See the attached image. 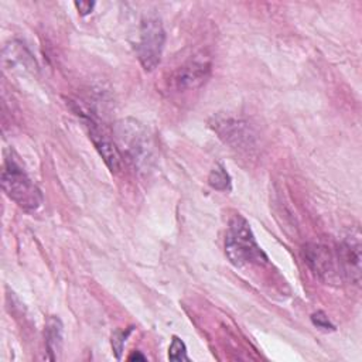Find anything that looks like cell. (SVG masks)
<instances>
[{"instance_id":"obj_8","label":"cell","mask_w":362,"mask_h":362,"mask_svg":"<svg viewBox=\"0 0 362 362\" xmlns=\"http://www.w3.org/2000/svg\"><path fill=\"white\" fill-rule=\"evenodd\" d=\"M211 74V61L206 57L197 55L180 66L174 74V85L180 90L197 89L206 82Z\"/></svg>"},{"instance_id":"obj_2","label":"cell","mask_w":362,"mask_h":362,"mask_svg":"<svg viewBox=\"0 0 362 362\" xmlns=\"http://www.w3.org/2000/svg\"><path fill=\"white\" fill-rule=\"evenodd\" d=\"M1 187L6 195L21 209L33 212L42 204L40 188L30 180L14 158H7L1 171Z\"/></svg>"},{"instance_id":"obj_17","label":"cell","mask_w":362,"mask_h":362,"mask_svg":"<svg viewBox=\"0 0 362 362\" xmlns=\"http://www.w3.org/2000/svg\"><path fill=\"white\" fill-rule=\"evenodd\" d=\"M129 359L130 361H146V356L143 355V354H140V351H136V352H133L130 356H129Z\"/></svg>"},{"instance_id":"obj_14","label":"cell","mask_w":362,"mask_h":362,"mask_svg":"<svg viewBox=\"0 0 362 362\" xmlns=\"http://www.w3.org/2000/svg\"><path fill=\"white\" fill-rule=\"evenodd\" d=\"M132 332V328H129L127 331H115L113 335H112V348H113V352L116 355L117 359L122 358V352H123V346H124V342H126V338L129 337V334Z\"/></svg>"},{"instance_id":"obj_7","label":"cell","mask_w":362,"mask_h":362,"mask_svg":"<svg viewBox=\"0 0 362 362\" xmlns=\"http://www.w3.org/2000/svg\"><path fill=\"white\" fill-rule=\"evenodd\" d=\"M212 127L218 133V136L233 148L249 150L250 147H253L252 130L245 122L239 119L218 116L214 117Z\"/></svg>"},{"instance_id":"obj_16","label":"cell","mask_w":362,"mask_h":362,"mask_svg":"<svg viewBox=\"0 0 362 362\" xmlns=\"http://www.w3.org/2000/svg\"><path fill=\"white\" fill-rule=\"evenodd\" d=\"M95 3L93 1H75V7L78 8L81 16H86L92 11Z\"/></svg>"},{"instance_id":"obj_6","label":"cell","mask_w":362,"mask_h":362,"mask_svg":"<svg viewBox=\"0 0 362 362\" xmlns=\"http://www.w3.org/2000/svg\"><path fill=\"white\" fill-rule=\"evenodd\" d=\"M361 233L358 229H348L339 240L338 259L344 279L354 284L361 281Z\"/></svg>"},{"instance_id":"obj_13","label":"cell","mask_w":362,"mask_h":362,"mask_svg":"<svg viewBox=\"0 0 362 362\" xmlns=\"http://www.w3.org/2000/svg\"><path fill=\"white\" fill-rule=\"evenodd\" d=\"M168 359H170V361H174V362L188 361L185 344H184L178 337H173L171 345H170V348H168Z\"/></svg>"},{"instance_id":"obj_5","label":"cell","mask_w":362,"mask_h":362,"mask_svg":"<svg viewBox=\"0 0 362 362\" xmlns=\"http://www.w3.org/2000/svg\"><path fill=\"white\" fill-rule=\"evenodd\" d=\"M304 257L313 273L327 284H337L344 279L338 255L329 247L311 243L304 247Z\"/></svg>"},{"instance_id":"obj_1","label":"cell","mask_w":362,"mask_h":362,"mask_svg":"<svg viewBox=\"0 0 362 362\" xmlns=\"http://www.w3.org/2000/svg\"><path fill=\"white\" fill-rule=\"evenodd\" d=\"M225 252L230 263L236 267L246 264H264L267 256L257 245L249 222L239 214H236L228 226Z\"/></svg>"},{"instance_id":"obj_12","label":"cell","mask_w":362,"mask_h":362,"mask_svg":"<svg viewBox=\"0 0 362 362\" xmlns=\"http://www.w3.org/2000/svg\"><path fill=\"white\" fill-rule=\"evenodd\" d=\"M208 182L218 191H230V177L222 164H216L208 177Z\"/></svg>"},{"instance_id":"obj_4","label":"cell","mask_w":362,"mask_h":362,"mask_svg":"<svg viewBox=\"0 0 362 362\" xmlns=\"http://www.w3.org/2000/svg\"><path fill=\"white\" fill-rule=\"evenodd\" d=\"M165 33L163 24L156 17H147L140 25L137 57L146 71H153L161 61Z\"/></svg>"},{"instance_id":"obj_10","label":"cell","mask_w":362,"mask_h":362,"mask_svg":"<svg viewBox=\"0 0 362 362\" xmlns=\"http://www.w3.org/2000/svg\"><path fill=\"white\" fill-rule=\"evenodd\" d=\"M45 346L48 352V358L51 361H55L58 358V354L62 349V338H64V329H62V322L58 317L49 315L45 322Z\"/></svg>"},{"instance_id":"obj_9","label":"cell","mask_w":362,"mask_h":362,"mask_svg":"<svg viewBox=\"0 0 362 362\" xmlns=\"http://www.w3.org/2000/svg\"><path fill=\"white\" fill-rule=\"evenodd\" d=\"M89 126V137L92 139L98 153L103 158L105 164L112 173H117L122 168V156L119 153V148L116 144L103 133L100 132L93 122H88Z\"/></svg>"},{"instance_id":"obj_3","label":"cell","mask_w":362,"mask_h":362,"mask_svg":"<svg viewBox=\"0 0 362 362\" xmlns=\"http://www.w3.org/2000/svg\"><path fill=\"white\" fill-rule=\"evenodd\" d=\"M116 134L126 154L139 167L146 170L151 161V144L143 126L134 120H122L116 126Z\"/></svg>"},{"instance_id":"obj_11","label":"cell","mask_w":362,"mask_h":362,"mask_svg":"<svg viewBox=\"0 0 362 362\" xmlns=\"http://www.w3.org/2000/svg\"><path fill=\"white\" fill-rule=\"evenodd\" d=\"M3 61L7 66H16L21 65L25 68H33L35 65V61L30 55V52L23 47L20 42H10L3 49Z\"/></svg>"},{"instance_id":"obj_15","label":"cell","mask_w":362,"mask_h":362,"mask_svg":"<svg viewBox=\"0 0 362 362\" xmlns=\"http://www.w3.org/2000/svg\"><path fill=\"white\" fill-rule=\"evenodd\" d=\"M311 321L315 327L321 328V329H325V331H334L335 327L334 324L329 321V318L327 317V314L324 311H317L311 315Z\"/></svg>"}]
</instances>
